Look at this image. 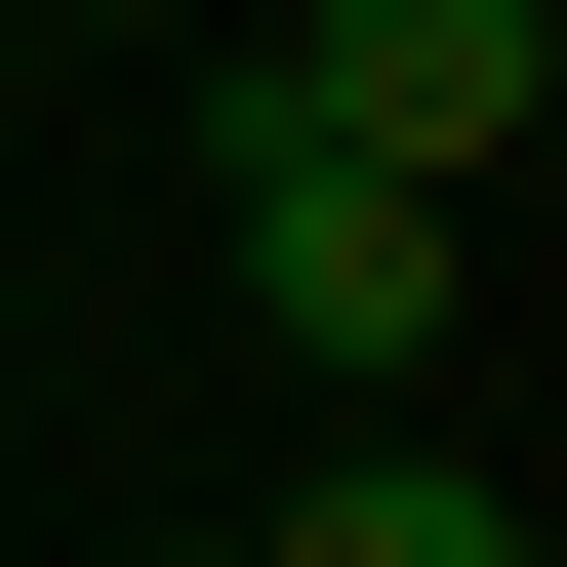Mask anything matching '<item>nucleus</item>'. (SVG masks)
Here are the masks:
<instances>
[{
  "label": "nucleus",
  "mask_w": 567,
  "mask_h": 567,
  "mask_svg": "<svg viewBox=\"0 0 567 567\" xmlns=\"http://www.w3.org/2000/svg\"><path fill=\"white\" fill-rule=\"evenodd\" d=\"M203 203H244V324L284 365H446V284H486L446 163H324V122H244V82H203Z\"/></svg>",
  "instance_id": "1"
},
{
  "label": "nucleus",
  "mask_w": 567,
  "mask_h": 567,
  "mask_svg": "<svg viewBox=\"0 0 567 567\" xmlns=\"http://www.w3.org/2000/svg\"><path fill=\"white\" fill-rule=\"evenodd\" d=\"M244 122H324V163H527V122H567V0H284V41H244Z\"/></svg>",
  "instance_id": "2"
},
{
  "label": "nucleus",
  "mask_w": 567,
  "mask_h": 567,
  "mask_svg": "<svg viewBox=\"0 0 567 567\" xmlns=\"http://www.w3.org/2000/svg\"><path fill=\"white\" fill-rule=\"evenodd\" d=\"M244 567H527V486H486V446H324Z\"/></svg>",
  "instance_id": "3"
}]
</instances>
